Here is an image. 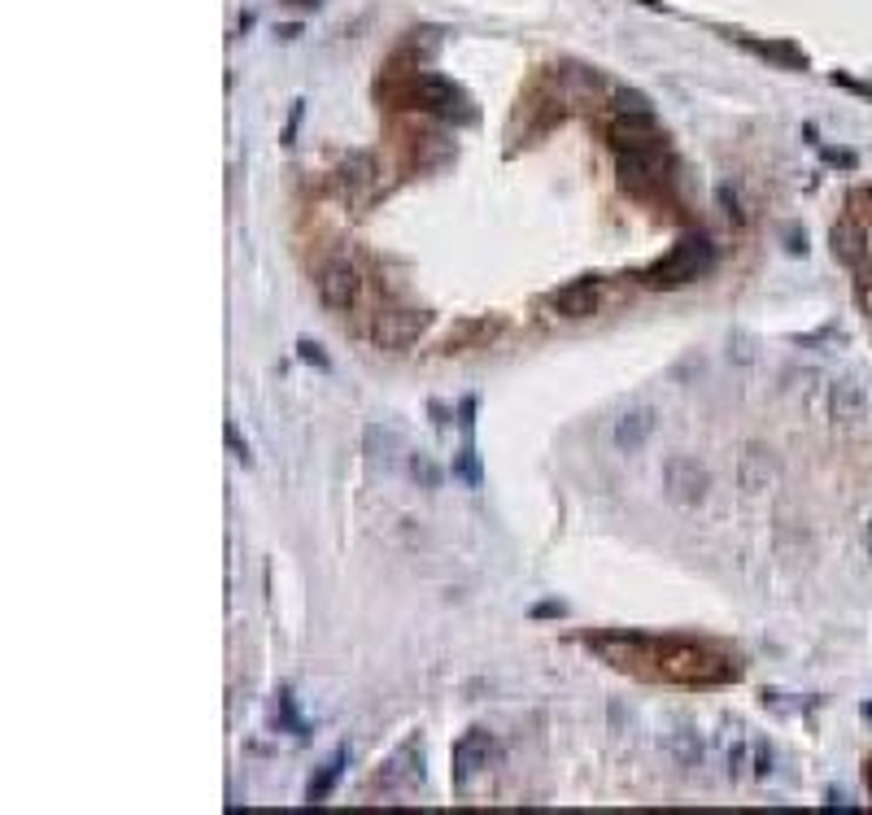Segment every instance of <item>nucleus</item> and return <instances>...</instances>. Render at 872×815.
I'll return each instance as SVG.
<instances>
[{
	"mask_svg": "<svg viewBox=\"0 0 872 815\" xmlns=\"http://www.w3.org/2000/svg\"><path fill=\"white\" fill-rule=\"evenodd\" d=\"M341 772H345V750H336V754H332V759L314 772V781H310V790H305V802H323L327 793L336 790Z\"/></svg>",
	"mask_w": 872,
	"mask_h": 815,
	"instance_id": "13",
	"label": "nucleus"
},
{
	"mask_svg": "<svg viewBox=\"0 0 872 815\" xmlns=\"http://www.w3.org/2000/svg\"><path fill=\"white\" fill-rule=\"evenodd\" d=\"M458 475H463L472 489H480L484 471H480V458H475V449H463V454H458Z\"/></svg>",
	"mask_w": 872,
	"mask_h": 815,
	"instance_id": "18",
	"label": "nucleus"
},
{
	"mask_svg": "<svg viewBox=\"0 0 872 815\" xmlns=\"http://www.w3.org/2000/svg\"><path fill=\"white\" fill-rule=\"evenodd\" d=\"M663 484H668V497L680 501V506H698L707 489H711V480H707V471L698 458H668V467H663Z\"/></svg>",
	"mask_w": 872,
	"mask_h": 815,
	"instance_id": "5",
	"label": "nucleus"
},
{
	"mask_svg": "<svg viewBox=\"0 0 872 815\" xmlns=\"http://www.w3.org/2000/svg\"><path fill=\"white\" fill-rule=\"evenodd\" d=\"M868 790H872V767H868Z\"/></svg>",
	"mask_w": 872,
	"mask_h": 815,
	"instance_id": "26",
	"label": "nucleus"
},
{
	"mask_svg": "<svg viewBox=\"0 0 872 815\" xmlns=\"http://www.w3.org/2000/svg\"><path fill=\"white\" fill-rule=\"evenodd\" d=\"M768 475H773V458H768V449H746V458H742V467H737L742 489H764V484H768Z\"/></svg>",
	"mask_w": 872,
	"mask_h": 815,
	"instance_id": "14",
	"label": "nucleus"
},
{
	"mask_svg": "<svg viewBox=\"0 0 872 815\" xmlns=\"http://www.w3.org/2000/svg\"><path fill=\"white\" fill-rule=\"evenodd\" d=\"M672 754H676V759H680L685 767H698V763H702V741H698L694 728H676Z\"/></svg>",
	"mask_w": 872,
	"mask_h": 815,
	"instance_id": "16",
	"label": "nucleus"
},
{
	"mask_svg": "<svg viewBox=\"0 0 872 815\" xmlns=\"http://www.w3.org/2000/svg\"><path fill=\"white\" fill-rule=\"evenodd\" d=\"M650 436H654V410H650V406H633V410H624L620 419L611 423V445H615L620 454L642 449Z\"/></svg>",
	"mask_w": 872,
	"mask_h": 815,
	"instance_id": "9",
	"label": "nucleus"
},
{
	"mask_svg": "<svg viewBox=\"0 0 872 815\" xmlns=\"http://www.w3.org/2000/svg\"><path fill=\"white\" fill-rule=\"evenodd\" d=\"M755 754H759V767H755V772H759V776H768V772H773V750L759 741V745H755Z\"/></svg>",
	"mask_w": 872,
	"mask_h": 815,
	"instance_id": "22",
	"label": "nucleus"
},
{
	"mask_svg": "<svg viewBox=\"0 0 872 815\" xmlns=\"http://www.w3.org/2000/svg\"><path fill=\"white\" fill-rule=\"evenodd\" d=\"M489 754H493V733H489V728H472L467 737L454 745V785L463 790L467 776L484 772V767H489Z\"/></svg>",
	"mask_w": 872,
	"mask_h": 815,
	"instance_id": "6",
	"label": "nucleus"
},
{
	"mask_svg": "<svg viewBox=\"0 0 872 815\" xmlns=\"http://www.w3.org/2000/svg\"><path fill=\"white\" fill-rule=\"evenodd\" d=\"M868 201H872V192H868Z\"/></svg>",
	"mask_w": 872,
	"mask_h": 815,
	"instance_id": "27",
	"label": "nucleus"
},
{
	"mask_svg": "<svg viewBox=\"0 0 872 815\" xmlns=\"http://www.w3.org/2000/svg\"><path fill=\"white\" fill-rule=\"evenodd\" d=\"M864 716H868V719H872V702H868V707H864Z\"/></svg>",
	"mask_w": 872,
	"mask_h": 815,
	"instance_id": "25",
	"label": "nucleus"
},
{
	"mask_svg": "<svg viewBox=\"0 0 872 815\" xmlns=\"http://www.w3.org/2000/svg\"><path fill=\"white\" fill-rule=\"evenodd\" d=\"M227 445H231L236 463H245V467H249V463H253V449H249V441L240 436V427H236V423H227Z\"/></svg>",
	"mask_w": 872,
	"mask_h": 815,
	"instance_id": "19",
	"label": "nucleus"
},
{
	"mask_svg": "<svg viewBox=\"0 0 872 815\" xmlns=\"http://www.w3.org/2000/svg\"><path fill=\"white\" fill-rule=\"evenodd\" d=\"M427 415H432V423H436V427H449V406L432 401V406H427Z\"/></svg>",
	"mask_w": 872,
	"mask_h": 815,
	"instance_id": "23",
	"label": "nucleus"
},
{
	"mask_svg": "<svg viewBox=\"0 0 872 815\" xmlns=\"http://www.w3.org/2000/svg\"><path fill=\"white\" fill-rule=\"evenodd\" d=\"M850 288H855V305L864 310L872 319V262H864V267H855V279H850Z\"/></svg>",
	"mask_w": 872,
	"mask_h": 815,
	"instance_id": "17",
	"label": "nucleus"
},
{
	"mask_svg": "<svg viewBox=\"0 0 872 815\" xmlns=\"http://www.w3.org/2000/svg\"><path fill=\"white\" fill-rule=\"evenodd\" d=\"M868 415V389L855 379V375H842L829 384V419L833 423H859Z\"/></svg>",
	"mask_w": 872,
	"mask_h": 815,
	"instance_id": "7",
	"label": "nucleus"
},
{
	"mask_svg": "<svg viewBox=\"0 0 872 815\" xmlns=\"http://www.w3.org/2000/svg\"><path fill=\"white\" fill-rule=\"evenodd\" d=\"M424 327H427L424 310H380L371 319V341L380 349H389V353H401V349H410L424 336Z\"/></svg>",
	"mask_w": 872,
	"mask_h": 815,
	"instance_id": "3",
	"label": "nucleus"
},
{
	"mask_svg": "<svg viewBox=\"0 0 872 815\" xmlns=\"http://www.w3.org/2000/svg\"><path fill=\"white\" fill-rule=\"evenodd\" d=\"M362 449H367V463H371V467H389L398 441H393V432H389L384 423H371V427L362 432Z\"/></svg>",
	"mask_w": 872,
	"mask_h": 815,
	"instance_id": "12",
	"label": "nucleus"
},
{
	"mask_svg": "<svg viewBox=\"0 0 872 815\" xmlns=\"http://www.w3.org/2000/svg\"><path fill=\"white\" fill-rule=\"evenodd\" d=\"M711 262H716V245H711V236H702V231H689L680 245L668 253V258H659L646 275H642V284L646 288H680V284H694L698 275L711 271Z\"/></svg>",
	"mask_w": 872,
	"mask_h": 815,
	"instance_id": "1",
	"label": "nucleus"
},
{
	"mask_svg": "<svg viewBox=\"0 0 872 815\" xmlns=\"http://www.w3.org/2000/svg\"><path fill=\"white\" fill-rule=\"evenodd\" d=\"M720 201H724V214H728V222H742V219H746V210H742V201H737V192H733V188H720Z\"/></svg>",
	"mask_w": 872,
	"mask_h": 815,
	"instance_id": "21",
	"label": "nucleus"
},
{
	"mask_svg": "<svg viewBox=\"0 0 872 815\" xmlns=\"http://www.w3.org/2000/svg\"><path fill=\"white\" fill-rule=\"evenodd\" d=\"M319 301L336 314H349L362 301V267L349 253H332L319 271Z\"/></svg>",
	"mask_w": 872,
	"mask_h": 815,
	"instance_id": "2",
	"label": "nucleus"
},
{
	"mask_svg": "<svg viewBox=\"0 0 872 815\" xmlns=\"http://www.w3.org/2000/svg\"><path fill=\"white\" fill-rule=\"evenodd\" d=\"M833 253H838V262H847L850 271L855 267H864V262H872V231L864 227L859 219H842L838 227H833Z\"/></svg>",
	"mask_w": 872,
	"mask_h": 815,
	"instance_id": "8",
	"label": "nucleus"
},
{
	"mask_svg": "<svg viewBox=\"0 0 872 815\" xmlns=\"http://www.w3.org/2000/svg\"><path fill=\"white\" fill-rule=\"evenodd\" d=\"M615 109L611 114H620V118H654V109H650V100L642 92H633V88H615Z\"/></svg>",
	"mask_w": 872,
	"mask_h": 815,
	"instance_id": "15",
	"label": "nucleus"
},
{
	"mask_svg": "<svg viewBox=\"0 0 872 815\" xmlns=\"http://www.w3.org/2000/svg\"><path fill=\"white\" fill-rule=\"evenodd\" d=\"M554 310L567 319H594L602 310V279H576L554 296Z\"/></svg>",
	"mask_w": 872,
	"mask_h": 815,
	"instance_id": "10",
	"label": "nucleus"
},
{
	"mask_svg": "<svg viewBox=\"0 0 872 815\" xmlns=\"http://www.w3.org/2000/svg\"><path fill=\"white\" fill-rule=\"evenodd\" d=\"M415 105H424V109L441 114V118H454V123H467V118H472V105L463 97V88H454L441 74H424V79L415 83Z\"/></svg>",
	"mask_w": 872,
	"mask_h": 815,
	"instance_id": "4",
	"label": "nucleus"
},
{
	"mask_svg": "<svg viewBox=\"0 0 872 815\" xmlns=\"http://www.w3.org/2000/svg\"><path fill=\"white\" fill-rule=\"evenodd\" d=\"M297 358H305V362H310V367L327 370V358H323V349L314 345V341H297Z\"/></svg>",
	"mask_w": 872,
	"mask_h": 815,
	"instance_id": "20",
	"label": "nucleus"
},
{
	"mask_svg": "<svg viewBox=\"0 0 872 815\" xmlns=\"http://www.w3.org/2000/svg\"><path fill=\"white\" fill-rule=\"evenodd\" d=\"M406 475H410V484L424 489V493H436V489L445 484V471L436 467V458L424 454V449H415V454L406 458Z\"/></svg>",
	"mask_w": 872,
	"mask_h": 815,
	"instance_id": "11",
	"label": "nucleus"
},
{
	"mask_svg": "<svg viewBox=\"0 0 872 815\" xmlns=\"http://www.w3.org/2000/svg\"><path fill=\"white\" fill-rule=\"evenodd\" d=\"M864 549H868V558H872V523H868V532H864Z\"/></svg>",
	"mask_w": 872,
	"mask_h": 815,
	"instance_id": "24",
	"label": "nucleus"
}]
</instances>
